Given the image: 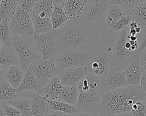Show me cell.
I'll use <instances>...</instances> for the list:
<instances>
[{
	"label": "cell",
	"instance_id": "31",
	"mask_svg": "<svg viewBox=\"0 0 146 116\" xmlns=\"http://www.w3.org/2000/svg\"><path fill=\"white\" fill-rule=\"evenodd\" d=\"M10 19L0 20V42L6 47H11V33L10 29Z\"/></svg>",
	"mask_w": 146,
	"mask_h": 116
},
{
	"label": "cell",
	"instance_id": "46",
	"mask_svg": "<svg viewBox=\"0 0 146 116\" xmlns=\"http://www.w3.org/2000/svg\"><path fill=\"white\" fill-rule=\"evenodd\" d=\"M0 116H6L1 105H0Z\"/></svg>",
	"mask_w": 146,
	"mask_h": 116
},
{
	"label": "cell",
	"instance_id": "19",
	"mask_svg": "<svg viewBox=\"0 0 146 116\" xmlns=\"http://www.w3.org/2000/svg\"><path fill=\"white\" fill-rule=\"evenodd\" d=\"M100 85V77L88 72L86 76L77 84L76 87L79 93L99 92Z\"/></svg>",
	"mask_w": 146,
	"mask_h": 116
},
{
	"label": "cell",
	"instance_id": "25",
	"mask_svg": "<svg viewBox=\"0 0 146 116\" xmlns=\"http://www.w3.org/2000/svg\"><path fill=\"white\" fill-rule=\"evenodd\" d=\"M18 8L15 0L0 1V20L11 19Z\"/></svg>",
	"mask_w": 146,
	"mask_h": 116
},
{
	"label": "cell",
	"instance_id": "14",
	"mask_svg": "<svg viewBox=\"0 0 146 116\" xmlns=\"http://www.w3.org/2000/svg\"><path fill=\"white\" fill-rule=\"evenodd\" d=\"M127 29L128 27H125L119 32L112 50V58L113 60L119 62H125L131 57V51L127 49L125 46L127 40Z\"/></svg>",
	"mask_w": 146,
	"mask_h": 116
},
{
	"label": "cell",
	"instance_id": "17",
	"mask_svg": "<svg viewBox=\"0 0 146 116\" xmlns=\"http://www.w3.org/2000/svg\"><path fill=\"white\" fill-rule=\"evenodd\" d=\"M88 1L64 0L61 1L62 6L67 16L68 20H75L82 15Z\"/></svg>",
	"mask_w": 146,
	"mask_h": 116
},
{
	"label": "cell",
	"instance_id": "15",
	"mask_svg": "<svg viewBox=\"0 0 146 116\" xmlns=\"http://www.w3.org/2000/svg\"><path fill=\"white\" fill-rule=\"evenodd\" d=\"M23 91H35L41 95L43 92V87L34 75L31 66L26 70L22 81L16 89L17 93Z\"/></svg>",
	"mask_w": 146,
	"mask_h": 116
},
{
	"label": "cell",
	"instance_id": "10",
	"mask_svg": "<svg viewBox=\"0 0 146 116\" xmlns=\"http://www.w3.org/2000/svg\"><path fill=\"white\" fill-rule=\"evenodd\" d=\"M101 101L100 94L99 92L79 93L75 107L78 112L95 113Z\"/></svg>",
	"mask_w": 146,
	"mask_h": 116
},
{
	"label": "cell",
	"instance_id": "1",
	"mask_svg": "<svg viewBox=\"0 0 146 116\" xmlns=\"http://www.w3.org/2000/svg\"><path fill=\"white\" fill-rule=\"evenodd\" d=\"M100 94V104L95 112L98 116H113L129 112L135 103L146 100V94L139 85H128Z\"/></svg>",
	"mask_w": 146,
	"mask_h": 116
},
{
	"label": "cell",
	"instance_id": "36",
	"mask_svg": "<svg viewBox=\"0 0 146 116\" xmlns=\"http://www.w3.org/2000/svg\"><path fill=\"white\" fill-rule=\"evenodd\" d=\"M17 5L18 7L25 11L31 13L33 12V8L36 1L33 0H18Z\"/></svg>",
	"mask_w": 146,
	"mask_h": 116
},
{
	"label": "cell",
	"instance_id": "43",
	"mask_svg": "<svg viewBox=\"0 0 146 116\" xmlns=\"http://www.w3.org/2000/svg\"><path fill=\"white\" fill-rule=\"evenodd\" d=\"M113 116H132V113L131 111L129 112H125V113H119L117 114H116Z\"/></svg>",
	"mask_w": 146,
	"mask_h": 116
},
{
	"label": "cell",
	"instance_id": "40",
	"mask_svg": "<svg viewBox=\"0 0 146 116\" xmlns=\"http://www.w3.org/2000/svg\"><path fill=\"white\" fill-rule=\"evenodd\" d=\"M139 86L146 94V71H144L142 74Z\"/></svg>",
	"mask_w": 146,
	"mask_h": 116
},
{
	"label": "cell",
	"instance_id": "26",
	"mask_svg": "<svg viewBox=\"0 0 146 116\" xmlns=\"http://www.w3.org/2000/svg\"><path fill=\"white\" fill-rule=\"evenodd\" d=\"M49 108L52 111H56L64 114L74 115L78 113L75 106L71 105L59 100H52L47 98Z\"/></svg>",
	"mask_w": 146,
	"mask_h": 116
},
{
	"label": "cell",
	"instance_id": "21",
	"mask_svg": "<svg viewBox=\"0 0 146 116\" xmlns=\"http://www.w3.org/2000/svg\"><path fill=\"white\" fill-rule=\"evenodd\" d=\"M13 65H19L18 58L11 47L2 46L0 48V67L4 72L6 68Z\"/></svg>",
	"mask_w": 146,
	"mask_h": 116
},
{
	"label": "cell",
	"instance_id": "41",
	"mask_svg": "<svg viewBox=\"0 0 146 116\" xmlns=\"http://www.w3.org/2000/svg\"><path fill=\"white\" fill-rule=\"evenodd\" d=\"M74 116H98L95 113H84L78 112L73 115Z\"/></svg>",
	"mask_w": 146,
	"mask_h": 116
},
{
	"label": "cell",
	"instance_id": "49",
	"mask_svg": "<svg viewBox=\"0 0 146 116\" xmlns=\"http://www.w3.org/2000/svg\"><path fill=\"white\" fill-rule=\"evenodd\" d=\"M32 116H34V115H32Z\"/></svg>",
	"mask_w": 146,
	"mask_h": 116
},
{
	"label": "cell",
	"instance_id": "23",
	"mask_svg": "<svg viewBox=\"0 0 146 116\" xmlns=\"http://www.w3.org/2000/svg\"><path fill=\"white\" fill-rule=\"evenodd\" d=\"M30 14L33 22L34 35L46 33L53 30L50 19L42 18L33 12Z\"/></svg>",
	"mask_w": 146,
	"mask_h": 116
},
{
	"label": "cell",
	"instance_id": "33",
	"mask_svg": "<svg viewBox=\"0 0 146 116\" xmlns=\"http://www.w3.org/2000/svg\"><path fill=\"white\" fill-rule=\"evenodd\" d=\"M132 22V18L130 16V15H127L117 21L107 25L109 28H110L111 30L115 31V32H119L122 31L124 28L127 27L128 25H129V23Z\"/></svg>",
	"mask_w": 146,
	"mask_h": 116
},
{
	"label": "cell",
	"instance_id": "30",
	"mask_svg": "<svg viewBox=\"0 0 146 116\" xmlns=\"http://www.w3.org/2000/svg\"><path fill=\"white\" fill-rule=\"evenodd\" d=\"M127 15L124 9L118 5L111 4L105 18L106 24H111Z\"/></svg>",
	"mask_w": 146,
	"mask_h": 116
},
{
	"label": "cell",
	"instance_id": "38",
	"mask_svg": "<svg viewBox=\"0 0 146 116\" xmlns=\"http://www.w3.org/2000/svg\"><path fill=\"white\" fill-rule=\"evenodd\" d=\"M146 48V27L144 29L143 33V36H142V38L141 40L140 44L139 47L138 51H137V55H139L140 53Z\"/></svg>",
	"mask_w": 146,
	"mask_h": 116
},
{
	"label": "cell",
	"instance_id": "5",
	"mask_svg": "<svg viewBox=\"0 0 146 116\" xmlns=\"http://www.w3.org/2000/svg\"><path fill=\"white\" fill-rule=\"evenodd\" d=\"M35 46L42 59L54 58L59 53V41L58 30L33 36Z\"/></svg>",
	"mask_w": 146,
	"mask_h": 116
},
{
	"label": "cell",
	"instance_id": "50",
	"mask_svg": "<svg viewBox=\"0 0 146 116\" xmlns=\"http://www.w3.org/2000/svg\"></svg>",
	"mask_w": 146,
	"mask_h": 116
},
{
	"label": "cell",
	"instance_id": "42",
	"mask_svg": "<svg viewBox=\"0 0 146 116\" xmlns=\"http://www.w3.org/2000/svg\"><path fill=\"white\" fill-rule=\"evenodd\" d=\"M46 116H66V114H64L63 113L59 112V111H54L46 115Z\"/></svg>",
	"mask_w": 146,
	"mask_h": 116
},
{
	"label": "cell",
	"instance_id": "28",
	"mask_svg": "<svg viewBox=\"0 0 146 116\" xmlns=\"http://www.w3.org/2000/svg\"><path fill=\"white\" fill-rule=\"evenodd\" d=\"M17 99L16 89L5 80L0 81V101L7 102Z\"/></svg>",
	"mask_w": 146,
	"mask_h": 116
},
{
	"label": "cell",
	"instance_id": "35",
	"mask_svg": "<svg viewBox=\"0 0 146 116\" xmlns=\"http://www.w3.org/2000/svg\"><path fill=\"white\" fill-rule=\"evenodd\" d=\"M132 116H146V101H138L131 109Z\"/></svg>",
	"mask_w": 146,
	"mask_h": 116
},
{
	"label": "cell",
	"instance_id": "2",
	"mask_svg": "<svg viewBox=\"0 0 146 116\" xmlns=\"http://www.w3.org/2000/svg\"><path fill=\"white\" fill-rule=\"evenodd\" d=\"M57 30L60 53L71 49L86 51L96 42L100 27L98 25H87L78 18L68 20L63 27Z\"/></svg>",
	"mask_w": 146,
	"mask_h": 116
},
{
	"label": "cell",
	"instance_id": "39",
	"mask_svg": "<svg viewBox=\"0 0 146 116\" xmlns=\"http://www.w3.org/2000/svg\"><path fill=\"white\" fill-rule=\"evenodd\" d=\"M140 65L143 71H146V48L139 55Z\"/></svg>",
	"mask_w": 146,
	"mask_h": 116
},
{
	"label": "cell",
	"instance_id": "24",
	"mask_svg": "<svg viewBox=\"0 0 146 116\" xmlns=\"http://www.w3.org/2000/svg\"><path fill=\"white\" fill-rule=\"evenodd\" d=\"M79 92L77 87L64 86L62 92L60 94L58 100L68 104L75 106L78 101Z\"/></svg>",
	"mask_w": 146,
	"mask_h": 116
},
{
	"label": "cell",
	"instance_id": "29",
	"mask_svg": "<svg viewBox=\"0 0 146 116\" xmlns=\"http://www.w3.org/2000/svg\"><path fill=\"white\" fill-rule=\"evenodd\" d=\"M8 103L17 109L20 112L21 116H31V100L30 97L17 98Z\"/></svg>",
	"mask_w": 146,
	"mask_h": 116
},
{
	"label": "cell",
	"instance_id": "34",
	"mask_svg": "<svg viewBox=\"0 0 146 116\" xmlns=\"http://www.w3.org/2000/svg\"><path fill=\"white\" fill-rule=\"evenodd\" d=\"M143 1L141 0H114L109 1V2L110 4L118 5L123 9L132 10Z\"/></svg>",
	"mask_w": 146,
	"mask_h": 116
},
{
	"label": "cell",
	"instance_id": "48",
	"mask_svg": "<svg viewBox=\"0 0 146 116\" xmlns=\"http://www.w3.org/2000/svg\"><path fill=\"white\" fill-rule=\"evenodd\" d=\"M2 47V46H1V42H0V48Z\"/></svg>",
	"mask_w": 146,
	"mask_h": 116
},
{
	"label": "cell",
	"instance_id": "44",
	"mask_svg": "<svg viewBox=\"0 0 146 116\" xmlns=\"http://www.w3.org/2000/svg\"><path fill=\"white\" fill-rule=\"evenodd\" d=\"M127 39H128V40H131V41H136L137 40V37L136 36H128L127 37Z\"/></svg>",
	"mask_w": 146,
	"mask_h": 116
},
{
	"label": "cell",
	"instance_id": "11",
	"mask_svg": "<svg viewBox=\"0 0 146 116\" xmlns=\"http://www.w3.org/2000/svg\"><path fill=\"white\" fill-rule=\"evenodd\" d=\"M88 72V69L84 66L59 71L57 76L64 86L73 87L76 86Z\"/></svg>",
	"mask_w": 146,
	"mask_h": 116
},
{
	"label": "cell",
	"instance_id": "45",
	"mask_svg": "<svg viewBox=\"0 0 146 116\" xmlns=\"http://www.w3.org/2000/svg\"><path fill=\"white\" fill-rule=\"evenodd\" d=\"M4 74H5V72L3 70V69L0 67V81L3 80L5 79Z\"/></svg>",
	"mask_w": 146,
	"mask_h": 116
},
{
	"label": "cell",
	"instance_id": "51",
	"mask_svg": "<svg viewBox=\"0 0 146 116\" xmlns=\"http://www.w3.org/2000/svg\"><path fill=\"white\" fill-rule=\"evenodd\" d=\"M145 101H146V100H145Z\"/></svg>",
	"mask_w": 146,
	"mask_h": 116
},
{
	"label": "cell",
	"instance_id": "47",
	"mask_svg": "<svg viewBox=\"0 0 146 116\" xmlns=\"http://www.w3.org/2000/svg\"><path fill=\"white\" fill-rule=\"evenodd\" d=\"M66 116H74V115L71 114H66Z\"/></svg>",
	"mask_w": 146,
	"mask_h": 116
},
{
	"label": "cell",
	"instance_id": "12",
	"mask_svg": "<svg viewBox=\"0 0 146 116\" xmlns=\"http://www.w3.org/2000/svg\"><path fill=\"white\" fill-rule=\"evenodd\" d=\"M143 70L140 65L138 55L131 57L128 66L123 70L127 85H139Z\"/></svg>",
	"mask_w": 146,
	"mask_h": 116
},
{
	"label": "cell",
	"instance_id": "37",
	"mask_svg": "<svg viewBox=\"0 0 146 116\" xmlns=\"http://www.w3.org/2000/svg\"><path fill=\"white\" fill-rule=\"evenodd\" d=\"M6 116H21L20 112L12 106L5 104H0Z\"/></svg>",
	"mask_w": 146,
	"mask_h": 116
},
{
	"label": "cell",
	"instance_id": "3",
	"mask_svg": "<svg viewBox=\"0 0 146 116\" xmlns=\"http://www.w3.org/2000/svg\"><path fill=\"white\" fill-rule=\"evenodd\" d=\"M11 47L19 61V65L25 72L36 59L42 58L35 46L33 37L12 36Z\"/></svg>",
	"mask_w": 146,
	"mask_h": 116
},
{
	"label": "cell",
	"instance_id": "6",
	"mask_svg": "<svg viewBox=\"0 0 146 116\" xmlns=\"http://www.w3.org/2000/svg\"><path fill=\"white\" fill-rule=\"evenodd\" d=\"M110 5L109 1H88L79 18L87 25H98V22L105 19Z\"/></svg>",
	"mask_w": 146,
	"mask_h": 116
},
{
	"label": "cell",
	"instance_id": "20",
	"mask_svg": "<svg viewBox=\"0 0 146 116\" xmlns=\"http://www.w3.org/2000/svg\"><path fill=\"white\" fill-rule=\"evenodd\" d=\"M64 85L62 84L58 76L51 78L43 87V94L47 99L58 100L63 91Z\"/></svg>",
	"mask_w": 146,
	"mask_h": 116
},
{
	"label": "cell",
	"instance_id": "9",
	"mask_svg": "<svg viewBox=\"0 0 146 116\" xmlns=\"http://www.w3.org/2000/svg\"><path fill=\"white\" fill-rule=\"evenodd\" d=\"M30 66L34 75L43 87L49 80L58 75V71L54 58L47 60L39 58L35 61Z\"/></svg>",
	"mask_w": 146,
	"mask_h": 116
},
{
	"label": "cell",
	"instance_id": "8",
	"mask_svg": "<svg viewBox=\"0 0 146 116\" xmlns=\"http://www.w3.org/2000/svg\"><path fill=\"white\" fill-rule=\"evenodd\" d=\"M100 80L99 93L127 86L123 70L117 67L109 68L104 75L100 77Z\"/></svg>",
	"mask_w": 146,
	"mask_h": 116
},
{
	"label": "cell",
	"instance_id": "16",
	"mask_svg": "<svg viewBox=\"0 0 146 116\" xmlns=\"http://www.w3.org/2000/svg\"><path fill=\"white\" fill-rule=\"evenodd\" d=\"M31 116H46L53 112L48 107L47 98L38 92L31 91Z\"/></svg>",
	"mask_w": 146,
	"mask_h": 116
},
{
	"label": "cell",
	"instance_id": "27",
	"mask_svg": "<svg viewBox=\"0 0 146 116\" xmlns=\"http://www.w3.org/2000/svg\"><path fill=\"white\" fill-rule=\"evenodd\" d=\"M129 15L132 21L136 22L139 26H146V1H143L131 10Z\"/></svg>",
	"mask_w": 146,
	"mask_h": 116
},
{
	"label": "cell",
	"instance_id": "22",
	"mask_svg": "<svg viewBox=\"0 0 146 116\" xmlns=\"http://www.w3.org/2000/svg\"><path fill=\"white\" fill-rule=\"evenodd\" d=\"M25 73L19 66L13 65L8 68L4 74V78L12 87L17 89L22 81Z\"/></svg>",
	"mask_w": 146,
	"mask_h": 116
},
{
	"label": "cell",
	"instance_id": "13",
	"mask_svg": "<svg viewBox=\"0 0 146 116\" xmlns=\"http://www.w3.org/2000/svg\"><path fill=\"white\" fill-rule=\"evenodd\" d=\"M110 63L109 56L107 54L101 53L93 55L85 66L87 67L88 72L101 77L108 70Z\"/></svg>",
	"mask_w": 146,
	"mask_h": 116
},
{
	"label": "cell",
	"instance_id": "32",
	"mask_svg": "<svg viewBox=\"0 0 146 116\" xmlns=\"http://www.w3.org/2000/svg\"><path fill=\"white\" fill-rule=\"evenodd\" d=\"M53 1H36L32 12L36 14L44 12L51 16L53 10Z\"/></svg>",
	"mask_w": 146,
	"mask_h": 116
},
{
	"label": "cell",
	"instance_id": "4",
	"mask_svg": "<svg viewBox=\"0 0 146 116\" xmlns=\"http://www.w3.org/2000/svg\"><path fill=\"white\" fill-rule=\"evenodd\" d=\"M93 56L91 51L65 50L54 58L58 71L67 68L84 66Z\"/></svg>",
	"mask_w": 146,
	"mask_h": 116
},
{
	"label": "cell",
	"instance_id": "18",
	"mask_svg": "<svg viewBox=\"0 0 146 116\" xmlns=\"http://www.w3.org/2000/svg\"><path fill=\"white\" fill-rule=\"evenodd\" d=\"M53 5L51 22L52 29L56 30L63 27L68 21V19L62 6L61 1H53Z\"/></svg>",
	"mask_w": 146,
	"mask_h": 116
},
{
	"label": "cell",
	"instance_id": "7",
	"mask_svg": "<svg viewBox=\"0 0 146 116\" xmlns=\"http://www.w3.org/2000/svg\"><path fill=\"white\" fill-rule=\"evenodd\" d=\"M10 29L12 36L33 37L34 32L30 13L18 7L10 19Z\"/></svg>",
	"mask_w": 146,
	"mask_h": 116
}]
</instances>
